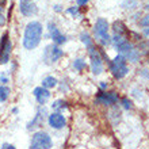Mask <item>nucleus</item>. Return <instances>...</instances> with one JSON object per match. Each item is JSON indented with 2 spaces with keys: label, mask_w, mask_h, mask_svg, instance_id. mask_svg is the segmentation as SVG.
Listing matches in <instances>:
<instances>
[{
  "label": "nucleus",
  "mask_w": 149,
  "mask_h": 149,
  "mask_svg": "<svg viewBox=\"0 0 149 149\" xmlns=\"http://www.w3.org/2000/svg\"><path fill=\"white\" fill-rule=\"evenodd\" d=\"M88 56H90V61H91V71L94 74H100L103 72V60L100 56V52L92 45L88 47Z\"/></svg>",
  "instance_id": "obj_4"
},
{
  "label": "nucleus",
  "mask_w": 149,
  "mask_h": 149,
  "mask_svg": "<svg viewBox=\"0 0 149 149\" xmlns=\"http://www.w3.org/2000/svg\"><path fill=\"white\" fill-rule=\"evenodd\" d=\"M67 14H71L72 16H73V18H79V16L81 15V12H80V10H79V7L77 6H76V7H69L67 10Z\"/></svg>",
  "instance_id": "obj_23"
},
{
  "label": "nucleus",
  "mask_w": 149,
  "mask_h": 149,
  "mask_svg": "<svg viewBox=\"0 0 149 149\" xmlns=\"http://www.w3.org/2000/svg\"><path fill=\"white\" fill-rule=\"evenodd\" d=\"M10 96V88L6 86H0V102H6Z\"/></svg>",
  "instance_id": "obj_20"
},
{
  "label": "nucleus",
  "mask_w": 149,
  "mask_h": 149,
  "mask_svg": "<svg viewBox=\"0 0 149 149\" xmlns=\"http://www.w3.org/2000/svg\"><path fill=\"white\" fill-rule=\"evenodd\" d=\"M4 23H6V19H4L3 14H0V26H3Z\"/></svg>",
  "instance_id": "obj_28"
},
{
  "label": "nucleus",
  "mask_w": 149,
  "mask_h": 149,
  "mask_svg": "<svg viewBox=\"0 0 149 149\" xmlns=\"http://www.w3.org/2000/svg\"><path fill=\"white\" fill-rule=\"evenodd\" d=\"M90 0H76V3H77V7H81V6H86Z\"/></svg>",
  "instance_id": "obj_26"
},
{
  "label": "nucleus",
  "mask_w": 149,
  "mask_h": 149,
  "mask_svg": "<svg viewBox=\"0 0 149 149\" xmlns=\"http://www.w3.org/2000/svg\"><path fill=\"white\" fill-rule=\"evenodd\" d=\"M95 102L102 103L104 106H113L118 102V94L114 92V91H111V92H102L100 91L98 96H96V99H95Z\"/></svg>",
  "instance_id": "obj_9"
},
{
  "label": "nucleus",
  "mask_w": 149,
  "mask_h": 149,
  "mask_svg": "<svg viewBox=\"0 0 149 149\" xmlns=\"http://www.w3.org/2000/svg\"><path fill=\"white\" fill-rule=\"evenodd\" d=\"M148 46H149V42H148Z\"/></svg>",
  "instance_id": "obj_35"
},
{
  "label": "nucleus",
  "mask_w": 149,
  "mask_h": 149,
  "mask_svg": "<svg viewBox=\"0 0 149 149\" xmlns=\"http://www.w3.org/2000/svg\"><path fill=\"white\" fill-rule=\"evenodd\" d=\"M52 109L56 110V113H58L60 110L67 109V102H64V100H56V102H53V104H52Z\"/></svg>",
  "instance_id": "obj_21"
},
{
  "label": "nucleus",
  "mask_w": 149,
  "mask_h": 149,
  "mask_svg": "<svg viewBox=\"0 0 149 149\" xmlns=\"http://www.w3.org/2000/svg\"><path fill=\"white\" fill-rule=\"evenodd\" d=\"M64 52L60 49L57 45H47L43 53V58L46 63H56L57 60H60L63 57Z\"/></svg>",
  "instance_id": "obj_7"
},
{
  "label": "nucleus",
  "mask_w": 149,
  "mask_h": 149,
  "mask_svg": "<svg viewBox=\"0 0 149 149\" xmlns=\"http://www.w3.org/2000/svg\"><path fill=\"white\" fill-rule=\"evenodd\" d=\"M140 24L142 27H149V14H146L145 16H142V19L140 20Z\"/></svg>",
  "instance_id": "obj_25"
},
{
  "label": "nucleus",
  "mask_w": 149,
  "mask_h": 149,
  "mask_svg": "<svg viewBox=\"0 0 149 149\" xmlns=\"http://www.w3.org/2000/svg\"><path fill=\"white\" fill-rule=\"evenodd\" d=\"M31 145L38 146L41 149H50L53 146V141H52V137L46 132H36L31 137Z\"/></svg>",
  "instance_id": "obj_5"
},
{
  "label": "nucleus",
  "mask_w": 149,
  "mask_h": 149,
  "mask_svg": "<svg viewBox=\"0 0 149 149\" xmlns=\"http://www.w3.org/2000/svg\"><path fill=\"white\" fill-rule=\"evenodd\" d=\"M4 1H6V0H0V6H3V4H4Z\"/></svg>",
  "instance_id": "obj_33"
},
{
  "label": "nucleus",
  "mask_w": 149,
  "mask_h": 149,
  "mask_svg": "<svg viewBox=\"0 0 149 149\" xmlns=\"http://www.w3.org/2000/svg\"><path fill=\"white\" fill-rule=\"evenodd\" d=\"M145 8H146V10H149V4H148V6H146V7H145Z\"/></svg>",
  "instance_id": "obj_34"
},
{
  "label": "nucleus",
  "mask_w": 149,
  "mask_h": 149,
  "mask_svg": "<svg viewBox=\"0 0 149 149\" xmlns=\"http://www.w3.org/2000/svg\"><path fill=\"white\" fill-rule=\"evenodd\" d=\"M47 123L50 126L52 129H56V130H60V129H64L65 125H67V119L64 117L61 113H52L47 118Z\"/></svg>",
  "instance_id": "obj_8"
},
{
  "label": "nucleus",
  "mask_w": 149,
  "mask_h": 149,
  "mask_svg": "<svg viewBox=\"0 0 149 149\" xmlns=\"http://www.w3.org/2000/svg\"><path fill=\"white\" fill-rule=\"evenodd\" d=\"M126 58V61H130V63H137L138 58H140V52L137 49H133V50H130L127 54L123 56Z\"/></svg>",
  "instance_id": "obj_17"
},
{
  "label": "nucleus",
  "mask_w": 149,
  "mask_h": 149,
  "mask_svg": "<svg viewBox=\"0 0 149 149\" xmlns=\"http://www.w3.org/2000/svg\"><path fill=\"white\" fill-rule=\"evenodd\" d=\"M113 31L114 34H118V36H123V37H129V30L126 29L125 23L121 22V20H115L113 23Z\"/></svg>",
  "instance_id": "obj_13"
},
{
  "label": "nucleus",
  "mask_w": 149,
  "mask_h": 149,
  "mask_svg": "<svg viewBox=\"0 0 149 149\" xmlns=\"http://www.w3.org/2000/svg\"><path fill=\"white\" fill-rule=\"evenodd\" d=\"M80 39H81V42L86 45V47L88 49L90 46H92L94 45V42H92V39H91V36L88 34L87 31H83L81 34H80Z\"/></svg>",
  "instance_id": "obj_18"
},
{
  "label": "nucleus",
  "mask_w": 149,
  "mask_h": 149,
  "mask_svg": "<svg viewBox=\"0 0 149 149\" xmlns=\"http://www.w3.org/2000/svg\"><path fill=\"white\" fill-rule=\"evenodd\" d=\"M19 11L23 16H31L38 12L34 0H19Z\"/></svg>",
  "instance_id": "obj_10"
},
{
  "label": "nucleus",
  "mask_w": 149,
  "mask_h": 149,
  "mask_svg": "<svg viewBox=\"0 0 149 149\" xmlns=\"http://www.w3.org/2000/svg\"><path fill=\"white\" fill-rule=\"evenodd\" d=\"M1 149H16V148L12 145V144H3V145H1Z\"/></svg>",
  "instance_id": "obj_27"
},
{
  "label": "nucleus",
  "mask_w": 149,
  "mask_h": 149,
  "mask_svg": "<svg viewBox=\"0 0 149 149\" xmlns=\"http://www.w3.org/2000/svg\"><path fill=\"white\" fill-rule=\"evenodd\" d=\"M73 68L76 69V71H79V72H83L87 68V64H86V61H84V60L76 58L73 61Z\"/></svg>",
  "instance_id": "obj_19"
},
{
  "label": "nucleus",
  "mask_w": 149,
  "mask_h": 149,
  "mask_svg": "<svg viewBox=\"0 0 149 149\" xmlns=\"http://www.w3.org/2000/svg\"><path fill=\"white\" fill-rule=\"evenodd\" d=\"M125 42H127V37H123V36H118V34H114L113 38H111V43L114 45V47L117 49L118 46L123 45Z\"/></svg>",
  "instance_id": "obj_16"
},
{
  "label": "nucleus",
  "mask_w": 149,
  "mask_h": 149,
  "mask_svg": "<svg viewBox=\"0 0 149 149\" xmlns=\"http://www.w3.org/2000/svg\"><path fill=\"white\" fill-rule=\"evenodd\" d=\"M54 10L57 12H60V11H61V6H58V4H57V6H54Z\"/></svg>",
  "instance_id": "obj_30"
},
{
  "label": "nucleus",
  "mask_w": 149,
  "mask_h": 149,
  "mask_svg": "<svg viewBox=\"0 0 149 149\" xmlns=\"http://www.w3.org/2000/svg\"><path fill=\"white\" fill-rule=\"evenodd\" d=\"M33 95H34V98L37 99V102H38L41 106H43V104H45V103L50 99V91L46 90V88H43L42 86L34 88Z\"/></svg>",
  "instance_id": "obj_12"
},
{
  "label": "nucleus",
  "mask_w": 149,
  "mask_h": 149,
  "mask_svg": "<svg viewBox=\"0 0 149 149\" xmlns=\"http://www.w3.org/2000/svg\"><path fill=\"white\" fill-rule=\"evenodd\" d=\"M127 61L122 54H118L113 61L109 63V67H110V71L113 73V76L115 79H122L125 77L127 72H129V68H127Z\"/></svg>",
  "instance_id": "obj_3"
},
{
  "label": "nucleus",
  "mask_w": 149,
  "mask_h": 149,
  "mask_svg": "<svg viewBox=\"0 0 149 149\" xmlns=\"http://www.w3.org/2000/svg\"><path fill=\"white\" fill-rule=\"evenodd\" d=\"M109 29H110V24L104 18H99L96 19V23L94 26V34L95 38L102 46H107L111 43V38L109 36Z\"/></svg>",
  "instance_id": "obj_2"
},
{
  "label": "nucleus",
  "mask_w": 149,
  "mask_h": 149,
  "mask_svg": "<svg viewBox=\"0 0 149 149\" xmlns=\"http://www.w3.org/2000/svg\"><path fill=\"white\" fill-rule=\"evenodd\" d=\"M12 43L8 39V34L4 33L1 38H0V64L4 65L10 61V54H11Z\"/></svg>",
  "instance_id": "obj_6"
},
{
  "label": "nucleus",
  "mask_w": 149,
  "mask_h": 149,
  "mask_svg": "<svg viewBox=\"0 0 149 149\" xmlns=\"http://www.w3.org/2000/svg\"><path fill=\"white\" fill-rule=\"evenodd\" d=\"M30 149H41V148H38V146H34V145H31V146H30Z\"/></svg>",
  "instance_id": "obj_32"
},
{
  "label": "nucleus",
  "mask_w": 149,
  "mask_h": 149,
  "mask_svg": "<svg viewBox=\"0 0 149 149\" xmlns=\"http://www.w3.org/2000/svg\"><path fill=\"white\" fill-rule=\"evenodd\" d=\"M47 30H49V34H50V38L53 39V42H54V45H63V43L67 42V37L64 36L63 33L60 31L58 29H57V26H56L54 23H52V22H49L47 23Z\"/></svg>",
  "instance_id": "obj_11"
},
{
  "label": "nucleus",
  "mask_w": 149,
  "mask_h": 149,
  "mask_svg": "<svg viewBox=\"0 0 149 149\" xmlns=\"http://www.w3.org/2000/svg\"><path fill=\"white\" fill-rule=\"evenodd\" d=\"M134 49V46H133V43L132 42H125L123 45H121V46H118L115 50L118 52V54H122V56H125V54H127L130 50H133Z\"/></svg>",
  "instance_id": "obj_15"
},
{
  "label": "nucleus",
  "mask_w": 149,
  "mask_h": 149,
  "mask_svg": "<svg viewBox=\"0 0 149 149\" xmlns=\"http://www.w3.org/2000/svg\"><path fill=\"white\" fill-rule=\"evenodd\" d=\"M57 79L53 77V76H47L42 80V87L43 88H46V90H50V88H54L57 87Z\"/></svg>",
  "instance_id": "obj_14"
},
{
  "label": "nucleus",
  "mask_w": 149,
  "mask_h": 149,
  "mask_svg": "<svg viewBox=\"0 0 149 149\" xmlns=\"http://www.w3.org/2000/svg\"><path fill=\"white\" fill-rule=\"evenodd\" d=\"M100 88H102V90H106V88H107V84L104 81H102V83H100Z\"/></svg>",
  "instance_id": "obj_29"
},
{
  "label": "nucleus",
  "mask_w": 149,
  "mask_h": 149,
  "mask_svg": "<svg viewBox=\"0 0 149 149\" xmlns=\"http://www.w3.org/2000/svg\"><path fill=\"white\" fill-rule=\"evenodd\" d=\"M122 7L125 8V10H134L136 7H138V3H137V0H125L122 3Z\"/></svg>",
  "instance_id": "obj_22"
},
{
  "label": "nucleus",
  "mask_w": 149,
  "mask_h": 149,
  "mask_svg": "<svg viewBox=\"0 0 149 149\" xmlns=\"http://www.w3.org/2000/svg\"><path fill=\"white\" fill-rule=\"evenodd\" d=\"M144 34H145V36H149V27H146V29H145V31H144Z\"/></svg>",
  "instance_id": "obj_31"
},
{
  "label": "nucleus",
  "mask_w": 149,
  "mask_h": 149,
  "mask_svg": "<svg viewBox=\"0 0 149 149\" xmlns=\"http://www.w3.org/2000/svg\"><path fill=\"white\" fill-rule=\"evenodd\" d=\"M42 33H43V27L39 22L31 20L30 23H27V26L24 29V34H23V46L27 50L36 49L39 45V42H41Z\"/></svg>",
  "instance_id": "obj_1"
},
{
  "label": "nucleus",
  "mask_w": 149,
  "mask_h": 149,
  "mask_svg": "<svg viewBox=\"0 0 149 149\" xmlns=\"http://www.w3.org/2000/svg\"><path fill=\"white\" fill-rule=\"evenodd\" d=\"M122 106H123V109H126V110H132V109H133V103L127 98H122Z\"/></svg>",
  "instance_id": "obj_24"
}]
</instances>
